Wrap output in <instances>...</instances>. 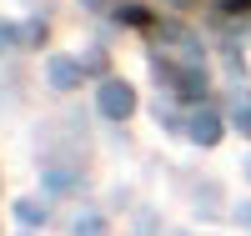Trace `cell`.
<instances>
[{
    "label": "cell",
    "instance_id": "9c48e42d",
    "mask_svg": "<svg viewBox=\"0 0 251 236\" xmlns=\"http://www.w3.org/2000/svg\"><path fill=\"white\" fill-rule=\"evenodd\" d=\"M216 10H226V15H246L251 0H216Z\"/></svg>",
    "mask_w": 251,
    "mask_h": 236
},
{
    "label": "cell",
    "instance_id": "277c9868",
    "mask_svg": "<svg viewBox=\"0 0 251 236\" xmlns=\"http://www.w3.org/2000/svg\"><path fill=\"white\" fill-rule=\"evenodd\" d=\"M171 80H176V91H181V96H206V80H201L196 66H191V71H171Z\"/></svg>",
    "mask_w": 251,
    "mask_h": 236
},
{
    "label": "cell",
    "instance_id": "ba28073f",
    "mask_svg": "<svg viewBox=\"0 0 251 236\" xmlns=\"http://www.w3.org/2000/svg\"><path fill=\"white\" fill-rule=\"evenodd\" d=\"M121 20H126V26H151V15H146L141 5H126V10H121Z\"/></svg>",
    "mask_w": 251,
    "mask_h": 236
},
{
    "label": "cell",
    "instance_id": "8fae6325",
    "mask_svg": "<svg viewBox=\"0 0 251 236\" xmlns=\"http://www.w3.org/2000/svg\"><path fill=\"white\" fill-rule=\"evenodd\" d=\"M86 10H106V0H86Z\"/></svg>",
    "mask_w": 251,
    "mask_h": 236
},
{
    "label": "cell",
    "instance_id": "7c38bea8",
    "mask_svg": "<svg viewBox=\"0 0 251 236\" xmlns=\"http://www.w3.org/2000/svg\"><path fill=\"white\" fill-rule=\"evenodd\" d=\"M246 176H251V161H246Z\"/></svg>",
    "mask_w": 251,
    "mask_h": 236
},
{
    "label": "cell",
    "instance_id": "7a4b0ae2",
    "mask_svg": "<svg viewBox=\"0 0 251 236\" xmlns=\"http://www.w3.org/2000/svg\"><path fill=\"white\" fill-rule=\"evenodd\" d=\"M46 76H50L55 91H71V85H80V60H71V55H50Z\"/></svg>",
    "mask_w": 251,
    "mask_h": 236
},
{
    "label": "cell",
    "instance_id": "52a82bcc",
    "mask_svg": "<svg viewBox=\"0 0 251 236\" xmlns=\"http://www.w3.org/2000/svg\"><path fill=\"white\" fill-rule=\"evenodd\" d=\"M236 126L251 136V96H241V101H236Z\"/></svg>",
    "mask_w": 251,
    "mask_h": 236
},
{
    "label": "cell",
    "instance_id": "8992f818",
    "mask_svg": "<svg viewBox=\"0 0 251 236\" xmlns=\"http://www.w3.org/2000/svg\"><path fill=\"white\" fill-rule=\"evenodd\" d=\"M15 216H20V221H40V216H46V206H40V201H20Z\"/></svg>",
    "mask_w": 251,
    "mask_h": 236
},
{
    "label": "cell",
    "instance_id": "30bf717a",
    "mask_svg": "<svg viewBox=\"0 0 251 236\" xmlns=\"http://www.w3.org/2000/svg\"><path fill=\"white\" fill-rule=\"evenodd\" d=\"M15 40H20V30H15V26H5V20H0V51H5V46H15Z\"/></svg>",
    "mask_w": 251,
    "mask_h": 236
},
{
    "label": "cell",
    "instance_id": "6da1fadb",
    "mask_svg": "<svg viewBox=\"0 0 251 236\" xmlns=\"http://www.w3.org/2000/svg\"><path fill=\"white\" fill-rule=\"evenodd\" d=\"M96 105H100V116H111V121H126L136 111V91L126 80H100V96H96Z\"/></svg>",
    "mask_w": 251,
    "mask_h": 236
},
{
    "label": "cell",
    "instance_id": "3957f363",
    "mask_svg": "<svg viewBox=\"0 0 251 236\" xmlns=\"http://www.w3.org/2000/svg\"><path fill=\"white\" fill-rule=\"evenodd\" d=\"M186 131H191V141L211 146V141H221V116L216 111H196L191 121H186Z\"/></svg>",
    "mask_w": 251,
    "mask_h": 236
},
{
    "label": "cell",
    "instance_id": "5b68a950",
    "mask_svg": "<svg viewBox=\"0 0 251 236\" xmlns=\"http://www.w3.org/2000/svg\"><path fill=\"white\" fill-rule=\"evenodd\" d=\"M75 236H106V226H100V216H80L75 221Z\"/></svg>",
    "mask_w": 251,
    "mask_h": 236
}]
</instances>
